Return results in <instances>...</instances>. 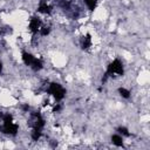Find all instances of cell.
I'll return each instance as SVG.
<instances>
[{
  "label": "cell",
  "mask_w": 150,
  "mask_h": 150,
  "mask_svg": "<svg viewBox=\"0 0 150 150\" xmlns=\"http://www.w3.org/2000/svg\"><path fill=\"white\" fill-rule=\"evenodd\" d=\"M114 74H116L118 76H122L124 74V67H123V63L120 59H115L112 62L109 63V66L107 68V71L104 73V76L102 79V84L107 81V79L109 76H112Z\"/></svg>",
  "instance_id": "cell-1"
},
{
  "label": "cell",
  "mask_w": 150,
  "mask_h": 150,
  "mask_svg": "<svg viewBox=\"0 0 150 150\" xmlns=\"http://www.w3.org/2000/svg\"><path fill=\"white\" fill-rule=\"evenodd\" d=\"M48 93L59 102V101H62L66 96V89L60 84V83H56V82H52L48 87Z\"/></svg>",
  "instance_id": "cell-2"
},
{
  "label": "cell",
  "mask_w": 150,
  "mask_h": 150,
  "mask_svg": "<svg viewBox=\"0 0 150 150\" xmlns=\"http://www.w3.org/2000/svg\"><path fill=\"white\" fill-rule=\"evenodd\" d=\"M18 130H19V125L15 124L14 122L8 123V124H2L0 127V131L1 132L7 134V135H12V136H15L18 134Z\"/></svg>",
  "instance_id": "cell-3"
},
{
  "label": "cell",
  "mask_w": 150,
  "mask_h": 150,
  "mask_svg": "<svg viewBox=\"0 0 150 150\" xmlns=\"http://www.w3.org/2000/svg\"><path fill=\"white\" fill-rule=\"evenodd\" d=\"M40 25H41V21L38 16H33L30 18L29 20V25H28V28L32 33H36L39 29H40Z\"/></svg>",
  "instance_id": "cell-4"
},
{
  "label": "cell",
  "mask_w": 150,
  "mask_h": 150,
  "mask_svg": "<svg viewBox=\"0 0 150 150\" xmlns=\"http://www.w3.org/2000/svg\"><path fill=\"white\" fill-rule=\"evenodd\" d=\"M38 12L43 13V14H49V13L52 12V7L47 4V1H43V2H41V4L39 5V7H38Z\"/></svg>",
  "instance_id": "cell-5"
},
{
  "label": "cell",
  "mask_w": 150,
  "mask_h": 150,
  "mask_svg": "<svg viewBox=\"0 0 150 150\" xmlns=\"http://www.w3.org/2000/svg\"><path fill=\"white\" fill-rule=\"evenodd\" d=\"M22 61H23V63L26 64V66H29L30 67V64H32V62L34 61V56L30 54V53H28V52H23L22 53Z\"/></svg>",
  "instance_id": "cell-6"
},
{
  "label": "cell",
  "mask_w": 150,
  "mask_h": 150,
  "mask_svg": "<svg viewBox=\"0 0 150 150\" xmlns=\"http://www.w3.org/2000/svg\"><path fill=\"white\" fill-rule=\"evenodd\" d=\"M90 46H91V36H90V34H87L81 40V47H82V49H88Z\"/></svg>",
  "instance_id": "cell-7"
},
{
  "label": "cell",
  "mask_w": 150,
  "mask_h": 150,
  "mask_svg": "<svg viewBox=\"0 0 150 150\" xmlns=\"http://www.w3.org/2000/svg\"><path fill=\"white\" fill-rule=\"evenodd\" d=\"M42 67H43V64H42V61L40 60V59H34V61L32 62V64H30V68L34 70V71H38V70H41L42 69Z\"/></svg>",
  "instance_id": "cell-8"
},
{
  "label": "cell",
  "mask_w": 150,
  "mask_h": 150,
  "mask_svg": "<svg viewBox=\"0 0 150 150\" xmlns=\"http://www.w3.org/2000/svg\"><path fill=\"white\" fill-rule=\"evenodd\" d=\"M111 142L116 146H123V138L120 134L118 135H112L111 136Z\"/></svg>",
  "instance_id": "cell-9"
},
{
  "label": "cell",
  "mask_w": 150,
  "mask_h": 150,
  "mask_svg": "<svg viewBox=\"0 0 150 150\" xmlns=\"http://www.w3.org/2000/svg\"><path fill=\"white\" fill-rule=\"evenodd\" d=\"M83 1H84V4H86L87 8H88L90 12H94V9H95L96 6H97V0H83Z\"/></svg>",
  "instance_id": "cell-10"
},
{
  "label": "cell",
  "mask_w": 150,
  "mask_h": 150,
  "mask_svg": "<svg viewBox=\"0 0 150 150\" xmlns=\"http://www.w3.org/2000/svg\"><path fill=\"white\" fill-rule=\"evenodd\" d=\"M41 135H42V129L33 128V131H32V139L33 141H39Z\"/></svg>",
  "instance_id": "cell-11"
},
{
  "label": "cell",
  "mask_w": 150,
  "mask_h": 150,
  "mask_svg": "<svg viewBox=\"0 0 150 150\" xmlns=\"http://www.w3.org/2000/svg\"><path fill=\"white\" fill-rule=\"evenodd\" d=\"M116 130H117V132H118L121 136H125V137H129V136H130V132H129V130H128L125 127H118Z\"/></svg>",
  "instance_id": "cell-12"
},
{
  "label": "cell",
  "mask_w": 150,
  "mask_h": 150,
  "mask_svg": "<svg viewBox=\"0 0 150 150\" xmlns=\"http://www.w3.org/2000/svg\"><path fill=\"white\" fill-rule=\"evenodd\" d=\"M118 94L123 97V98H129L130 97V91L125 88H118Z\"/></svg>",
  "instance_id": "cell-13"
},
{
  "label": "cell",
  "mask_w": 150,
  "mask_h": 150,
  "mask_svg": "<svg viewBox=\"0 0 150 150\" xmlns=\"http://www.w3.org/2000/svg\"><path fill=\"white\" fill-rule=\"evenodd\" d=\"M39 30H40V34H41L42 36H46V35H48V34L50 33V28H49V27H46V26H45V27H41Z\"/></svg>",
  "instance_id": "cell-14"
},
{
  "label": "cell",
  "mask_w": 150,
  "mask_h": 150,
  "mask_svg": "<svg viewBox=\"0 0 150 150\" xmlns=\"http://www.w3.org/2000/svg\"><path fill=\"white\" fill-rule=\"evenodd\" d=\"M61 110V105H60V103H56V105L54 107V109H53V112H57V111H60Z\"/></svg>",
  "instance_id": "cell-15"
},
{
  "label": "cell",
  "mask_w": 150,
  "mask_h": 150,
  "mask_svg": "<svg viewBox=\"0 0 150 150\" xmlns=\"http://www.w3.org/2000/svg\"><path fill=\"white\" fill-rule=\"evenodd\" d=\"M22 110H23V111H28V110H29V105H28V104H23V105H22Z\"/></svg>",
  "instance_id": "cell-16"
},
{
  "label": "cell",
  "mask_w": 150,
  "mask_h": 150,
  "mask_svg": "<svg viewBox=\"0 0 150 150\" xmlns=\"http://www.w3.org/2000/svg\"><path fill=\"white\" fill-rule=\"evenodd\" d=\"M2 68H4V66H2V62L0 61V74H1V71H2Z\"/></svg>",
  "instance_id": "cell-17"
},
{
  "label": "cell",
  "mask_w": 150,
  "mask_h": 150,
  "mask_svg": "<svg viewBox=\"0 0 150 150\" xmlns=\"http://www.w3.org/2000/svg\"><path fill=\"white\" fill-rule=\"evenodd\" d=\"M45 1H47V0H45Z\"/></svg>",
  "instance_id": "cell-18"
}]
</instances>
